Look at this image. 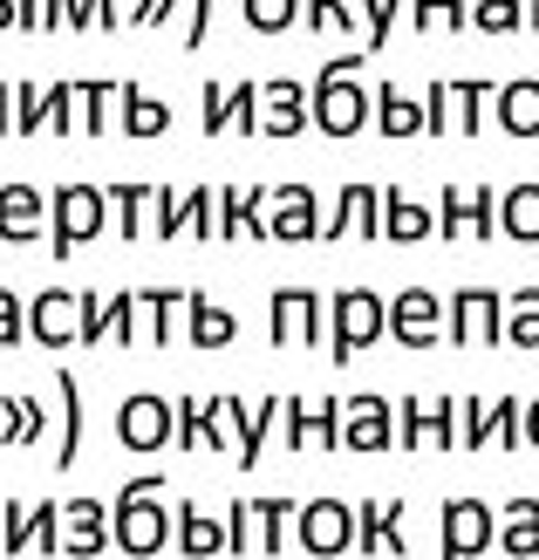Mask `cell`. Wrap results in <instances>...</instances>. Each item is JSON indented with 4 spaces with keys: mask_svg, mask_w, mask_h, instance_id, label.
Masks as SVG:
<instances>
[{
    "mask_svg": "<svg viewBox=\"0 0 539 560\" xmlns=\"http://www.w3.org/2000/svg\"><path fill=\"white\" fill-rule=\"evenodd\" d=\"M198 109H206V137L233 130V90H225V82H206V90H198Z\"/></svg>",
    "mask_w": 539,
    "mask_h": 560,
    "instance_id": "7dc6e473",
    "label": "cell"
},
{
    "mask_svg": "<svg viewBox=\"0 0 539 560\" xmlns=\"http://www.w3.org/2000/svg\"><path fill=\"white\" fill-rule=\"evenodd\" d=\"M178 14V0H130V21H144V27H164Z\"/></svg>",
    "mask_w": 539,
    "mask_h": 560,
    "instance_id": "db71d44e",
    "label": "cell"
},
{
    "mask_svg": "<svg viewBox=\"0 0 539 560\" xmlns=\"http://www.w3.org/2000/svg\"><path fill=\"white\" fill-rule=\"evenodd\" d=\"M14 27H48V8L42 0H14Z\"/></svg>",
    "mask_w": 539,
    "mask_h": 560,
    "instance_id": "680465c9",
    "label": "cell"
},
{
    "mask_svg": "<svg viewBox=\"0 0 539 560\" xmlns=\"http://www.w3.org/2000/svg\"><path fill=\"white\" fill-rule=\"evenodd\" d=\"M499 90L492 82H450V117H458V137H478L485 130V103H492Z\"/></svg>",
    "mask_w": 539,
    "mask_h": 560,
    "instance_id": "74e56055",
    "label": "cell"
},
{
    "mask_svg": "<svg viewBox=\"0 0 539 560\" xmlns=\"http://www.w3.org/2000/svg\"><path fill=\"white\" fill-rule=\"evenodd\" d=\"M27 335H35V328H27V301L8 288V280H0V349H14V342H27Z\"/></svg>",
    "mask_w": 539,
    "mask_h": 560,
    "instance_id": "bcb514c9",
    "label": "cell"
},
{
    "mask_svg": "<svg viewBox=\"0 0 539 560\" xmlns=\"http://www.w3.org/2000/svg\"><path fill=\"white\" fill-rule=\"evenodd\" d=\"M342 8L349 0H307V27H342Z\"/></svg>",
    "mask_w": 539,
    "mask_h": 560,
    "instance_id": "11a10c76",
    "label": "cell"
},
{
    "mask_svg": "<svg viewBox=\"0 0 539 560\" xmlns=\"http://www.w3.org/2000/svg\"><path fill=\"white\" fill-rule=\"evenodd\" d=\"M151 206H157V185H144V178H117V185H109V219H117V240L151 233Z\"/></svg>",
    "mask_w": 539,
    "mask_h": 560,
    "instance_id": "f546056e",
    "label": "cell"
},
{
    "mask_svg": "<svg viewBox=\"0 0 539 560\" xmlns=\"http://www.w3.org/2000/svg\"><path fill=\"white\" fill-rule=\"evenodd\" d=\"M219 410H225V424H233V458L253 471V465H260V452H267V431L288 417V397H280V389H267L260 404H246L239 389H219Z\"/></svg>",
    "mask_w": 539,
    "mask_h": 560,
    "instance_id": "ba28073f",
    "label": "cell"
},
{
    "mask_svg": "<svg viewBox=\"0 0 539 560\" xmlns=\"http://www.w3.org/2000/svg\"><path fill=\"white\" fill-rule=\"evenodd\" d=\"M233 335H239V315L233 307H219L206 288H191V315H185V342L191 349H233Z\"/></svg>",
    "mask_w": 539,
    "mask_h": 560,
    "instance_id": "4316f807",
    "label": "cell"
},
{
    "mask_svg": "<svg viewBox=\"0 0 539 560\" xmlns=\"http://www.w3.org/2000/svg\"><path fill=\"white\" fill-rule=\"evenodd\" d=\"M178 553H191V560L233 553V526H225V513H206L198 499H178Z\"/></svg>",
    "mask_w": 539,
    "mask_h": 560,
    "instance_id": "d4e9b609",
    "label": "cell"
},
{
    "mask_svg": "<svg viewBox=\"0 0 539 560\" xmlns=\"http://www.w3.org/2000/svg\"><path fill=\"white\" fill-rule=\"evenodd\" d=\"M82 90V130H109V124H124L117 109H124V82H75Z\"/></svg>",
    "mask_w": 539,
    "mask_h": 560,
    "instance_id": "8d00e7d4",
    "label": "cell"
},
{
    "mask_svg": "<svg viewBox=\"0 0 539 560\" xmlns=\"http://www.w3.org/2000/svg\"><path fill=\"white\" fill-rule=\"evenodd\" d=\"M246 8V27H260V35H280V27L307 21V0H239Z\"/></svg>",
    "mask_w": 539,
    "mask_h": 560,
    "instance_id": "ab89813d",
    "label": "cell"
},
{
    "mask_svg": "<svg viewBox=\"0 0 539 560\" xmlns=\"http://www.w3.org/2000/svg\"><path fill=\"white\" fill-rule=\"evenodd\" d=\"M82 342H109V294L82 288Z\"/></svg>",
    "mask_w": 539,
    "mask_h": 560,
    "instance_id": "681fc988",
    "label": "cell"
},
{
    "mask_svg": "<svg viewBox=\"0 0 539 560\" xmlns=\"http://www.w3.org/2000/svg\"><path fill=\"white\" fill-rule=\"evenodd\" d=\"M437 540H444V560H471V553H485L499 540V513L485 506V499H444Z\"/></svg>",
    "mask_w": 539,
    "mask_h": 560,
    "instance_id": "7c38bea8",
    "label": "cell"
},
{
    "mask_svg": "<svg viewBox=\"0 0 539 560\" xmlns=\"http://www.w3.org/2000/svg\"><path fill=\"white\" fill-rule=\"evenodd\" d=\"M8 27H14V0H0V35H8Z\"/></svg>",
    "mask_w": 539,
    "mask_h": 560,
    "instance_id": "e7e4bbea",
    "label": "cell"
},
{
    "mask_svg": "<svg viewBox=\"0 0 539 560\" xmlns=\"http://www.w3.org/2000/svg\"><path fill=\"white\" fill-rule=\"evenodd\" d=\"M423 109H431V137L458 130V117H450V82H444V75L431 82V90H423Z\"/></svg>",
    "mask_w": 539,
    "mask_h": 560,
    "instance_id": "f907efd6",
    "label": "cell"
},
{
    "mask_svg": "<svg viewBox=\"0 0 539 560\" xmlns=\"http://www.w3.org/2000/svg\"><path fill=\"white\" fill-rule=\"evenodd\" d=\"M273 240L280 246H301V240H321L328 233V219H321V199H315V185H301V178H288L273 191Z\"/></svg>",
    "mask_w": 539,
    "mask_h": 560,
    "instance_id": "e0dca14e",
    "label": "cell"
},
{
    "mask_svg": "<svg viewBox=\"0 0 539 560\" xmlns=\"http://www.w3.org/2000/svg\"><path fill=\"white\" fill-rule=\"evenodd\" d=\"M505 342L513 349H539V280L505 294Z\"/></svg>",
    "mask_w": 539,
    "mask_h": 560,
    "instance_id": "e575fe53",
    "label": "cell"
},
{
    "mask_svg": "<svg viewBox=\"0 0 539 560\" xmlns=\"http://www.w3.org/2000/svg\"><path fill=\"white\" fill-rule=\"evenodd\" d=\"M48 8V27H82V0H42Z\"/></svg>",
    "mask_w": 539,
    "mask_h": 560,
    "instance_id": "9f6ffc18",
    "label": "cell"
},
{
    "mask_svg": "<svg viewBox=\"0 0 539 560\" xmlns=\"http://www.w3.org/2000/svg\"><path fill=\"white\" fill-rule=\"evenodd\" d=\"M321 240H383V191L376 185H342L335 191V212H328V233Z\"/></svg>",
    "mask_w": 539,
    "mask_h": 560,
    "instance_id": "44dd1931",
    "label": "cell"
},
{
    "mask_svg": "<svg viewBox=\"0 0 539 560\" xmlns=\"http://www.w3.org/2000/svg\"><path fill=\"white\" fill-rule=\"evenodd\" d=\"M444 328H450V301H437L431 288H403L389 301V335L403 349H431Z\"/></svg>",
    "mask_w": 539,
    "mask_h": 560,
    "instance_id": "4fadbf2b",
    "label": "cell"
},
{
    "mask_svg": "<svg viewBox=\"0 0 539 560\" xmlns=\"http://www.w3.org/2000/svg\"><path fill=\"white\" fill-rule=\"evenodd\" d=\"M526 444H532V452H539V397L526 404Z\"/></svg>",
    "mask_w": 539,
    "mask_h": 560,
    "instance_id": "be15d7a7",
    "label": "cell"
},
{
    "mask_svg": "<svg viewBox=\"0 0 539 560\" xmlns=\"http://www.w3.org/2000/svg\"><path fill=\"white\" fill-rule=\"evenodd\" d=\"M307 124H315V82H294V75L260 82V130L267 137H301Z\"/></svg>",
    "mask_w": 539,
    "mask_h": 560,
    "instance_id": "5bb4252c",
    "label": "cell"
},
{
    "mask_svg": "<svg viewBox=\"0 0 539 560\" xmlns=\"http://www.w3.org/2000/svg\"><path fill=\"white\" fill-rule=\"evenodd\" d=\"M27 328H35V342H48L55 355H62L69 342H82V294L42 288L35 301H27Z\"/></svg>",
    "mask_w": 539,
    "mask_h": 560,
    "instance_id": "d6986e66",
    "label": "cell"
},
{
    "mask_svg": "<svg viewBox=\"0 0 539 560\" xmlns=\"http://www.w3.org/2000/svg\"><path fill=\"white\" fill-rule=\"evenodd\" d=\"M225 526H233V553H260V499H225Z\"/></svg>",
    "mask_w": 539,
    "mask_h": 560,
    "instance_id": "b9f144b4",
    "label": "cell"
},
{
    "mask_svg": "<svg viewBox=\"0 0 539 560\" xmlns=\"http://www.w3.org/2000/svg\"><path fill=\"white\" fill-rule=\"evenodd\" d=\"M48 219H55L48 191H35L27 178L0 185V240H8V246H27L35 233H48Z\"/></svg>",
    "mask_w": 539,
    "mask_h": 560,
    "instance_id": "603a6c76",
    "label": "cell"
},
{
    "mask_svg": "<svg viewBox=\"0 0 539 560\" xmlns=\"http://www.w3.org/2000/svg\"><path fill=\"white\" fill-rule=\"evenodd\" d=\"M444 444H458V397L396 404V452H444Z\"/></svg>",
    "mask_w": 539,
    "mask_h": 560,
    "instance_id": "8992f818",
    "label": "cell"
},
{
    "mask_svg": "<svg viewBox=\"0 0 539 560\" xmlns=\"http://www.w3.org/2000/svg\"><path fill=\"white\" fill-rule=\"evenodd\" d=\"M233 130H260V82H233Z\"/></svg>",
    "mask_w": 539,
    "mask_h": 560,
    "instance_id": "816d5d0a",
    "label": "cell"
},
{
    "mask_svg": "<svg viewBox=\"0 0 539 560\" xmlns=\"http://www.w3.org/2000/svg\"><path fill=\"white\" fill-rule=\"evenodd\" d=\"M178 444L206 452V397H178Z\"/></svg>",
    "mask_w": 539,
    "mask_h": 560,
    "instance_id": "c3c4849f",
    "label": "cell"
},
{
    "mask_svg": "<svg viewBox=\"0 0 539 560\" xmlns=\"http://www.w3.org/2000/svg\"><path fill=\"white\" fill-rule=\"evenodd\" d=\"M42 424H48L42 397H27V389H8V397H0V444H35Z\"/></svg>",
    "mask_w": 539,
    "mask_h": 560,
    "instance_id": "d6a6232c",
    "label": "cell"
},
{
    "mask_svg": "<svg viewBox=\"0 0 539 560\" xmlns=\"http://www.w3.org/2000/svg\"><path fill=\"white\" fill-rule=\"evenodd\" d=\"M82 27H117V0H82Z\"/></svg>",
    "mask_w": 539,
    "mask_h": 560,
    "instance_id": "6f0895ef",
    "label": "cell"
},
{
    "mask_svg": "<svg viewBox=\"0 0 539 560\" xmlns=\"http://www.w3.org/2000/svg\"><path fill=\"white\" fill-rule=\"evenodd\" d=\"M499 130L505 137H539V75L499 82Z\"/></svg>",
    "mask_w": 539,
    "mask_h": 560,
    "instance_id": "f1b7e54d",
    "label": "cell"
},
{
    "mask_svg": "<svg viewBox=\"0 0 539 560\" xmlns=\"http://www.w3.org/2000/svg\"><path fill=\"white\" fill-rule=\"evenodd\" d=\"M499 553L539 560V499H505V513H499Z\"/></svg>",
    "mask_w": 539,
    "mask_h": 560,
    "instance_id": "1f68e13d",
    "label": "cell"
},
{
    "mask_svg": "<svg viewBox=\"0 0 539 560\" xmlns=\"http://www.w3.org/2000/svg\"><path fill=\"white\" fill-rule=\"evenodd\" d=\"M431 233H437V212L423 206V199H410L403 185H389V191H383V240L417 246V240H431Z\"/></svg>",
    "mask_w": 539,
    "mask_h": 560,
    "instance_id": "484cf974",
    "label": "cell"
},
{
    "mask_svg": "<svg viewBox=\"0 0 539 560\" xmlns=\"http://www.w3.org/2000/svg\"><path fill=\"white\" fill-rule=\"evenodd\" d=\"M410 21L417 27H437L444 21V0H410Z\"/></svg>",
    "mask_w": 539,
    "mask_h": 560,
    "instance_id": "91938a15",
    "label": "cell"
},
{
    "mask_svg": "<svg viewBox=\"0 0 539 560\" xmlns=\"http://www.w3.org/2000/svg\"><path fill=\"white\" fill-rule=\"evenodd\" d=\"M48 206H55V219H48V254H55V260H69L75 246H90V240L109 226V185L69 178V185L48 191Z\"/></svg>",
    "mask_w": 539,
    "mask_h": 560,
    "instance_id": "7a4b0ae2",
    "label": "cell"
},
{
    "mask_svg": "<svg viewBox=\"0 0 539 560\" xmlns=\"http://www.w3.org/2000/svg\"><path fill=\"white\" fill-rule=\"evenodd\" d=\"M267 328H273V349H280V342L315 349V342H328V301H321L315 288H273Z\"/></svg>",
    "mask_w": 539,
    "mask_h": 560,
    "instance_id": "9c48e42d",
    "label": "cell"
},
{
    "mask_svg": "<svg viewBox=\"0 0 539 560\" xmlns=\"http://www.w3.org/2000/svg\"><path fill=\"white\" fill-rule=\"evenodd\" d=\"M117 444L124 452H164V444H178V397L130 389L117 404Z\"/></svg>",
    "mask_w": 539,
    "mask_h": 560,
    "instance_id": "277c9868",
    "label": "cell"
},
{
    "mask_svg": "<svg viewBox=\"0 0 539 560\" xmlns=\"http://www.w3.org/2000/svg\"><path fill=\"white\" fill-rule=\"evenodd\" d=\"M8 130H14V90L0 82V137H8Z\"/></svg>",
    "mask_w": 539,
    "mask_h": 560,
    "instance_id": "6125c7cd",
    "label": "cell"
},
{
    "mask_svg": "<svg viewBox=\"0 0 539 560\" xmlns=\"http://www.w3.org/2000/svg\"><path fill=\"white\" fill-rule=\"evenodd\" d=\"M471 27L513 35V27H526V0H471Z\"/></svg>",
    "mask_w": 539,
    "mask_h": 560,
    "instance_id": "7bdbcfd3",
    "label": "cell"
},
{
    "mask_svg": "<svg viewBox=\"0 0 539 560\" xmlns=\"http://www.w3.org/2000/svg\"><path fill=\"white\" fill-rule=\"evenodd\" d=\"M499 199H505V191H492V185H444V199H437L444 240H458V233L492 240L499 233Z\"/></svg>",
    "mask_w": 539,
    "mask_h": 560,
    "instance_id": "30bf717a",
    "label": "cell"
},
{
    "mask_svg": "<svg viewBox=\"0 0 539 560\" xmlns=\"http://www.w3.org/2000/svg\"><path fill=\"white\" fill-rule=\"evenodd\" d=\"M342 444H349V452H389V444H396L389 397H376V389H355V397L342 404Z\"/></svg>",
    "mask_w": 539,
    "mask_h": 560,
    "instance_id": "ffe728a7",
    "label": "cell"
},
{
    "mask_svg": "<svg viewBox=\"0 0 539 560\" xmlns=\"http://www.w3.org/2000/svg\"><path fill=\"white\" fill-rule=\"evenodd\" d=\"M137 307H144V335L157 349H172V335H185V315H191V288H137Z\"/></svg>",
    "mask_w": 539,
    "mask_h": 560,
    "instance_id": "cb8c5ba5",
    "label": "cell"
},
{
    "mask_svg": "<svg viewBox=\"0 0 539 560\" xmlns=\"http://www.w3.org/2000/svg\"><path fill=\"white\" fill-rule=\"evenodd\" d=\"M294 520H301V499H260V553H280Z\"/></svg>",
    "mask_w": 539,
    "mask_h": 560,
    "instance_id": "60d3db41",
    "label": "cell"
},
{
    "mask_svg": "<svg viewBox=\"0 0 539 560\" xmlns=\"http://www.w3.org/2000/svg\"><path fill=\"white\" fill-rule=\"evenodd\" d=\"M55 389H62V465H75V452H82V383L69 370H55Z\"/></svg>",
    "mask_w": 539,
    "mask_h": 560,
    "instance_id": "f35d334b",
    "label": "cell"
},
{
    "mask_svg": "<svg viewBox=\"0 0 539 560\" xmlns=\"http://www.w3.org/2000/svg\"><path fill=\"white\" fill-rule=\"evenodd\" d=\"M328 349H335V362H349V355H362L368 342H376V335H389V301L376 294V288H342L328 301Z\"/></svg>",
    "mask_w": 539,
    "mask_h": 560,
    "instance_id": "3957f363",
    "label": "cell"
},
{
    "mask_svg": "<svg viewBox=\"0 0 539 560\" xmlns=\"http://www.w3.org/2000/svg\"><path fill=\"white\" fill-rule=\"evenodd\" d=\"M458 444L465 452H485V397L478 389H458Z\"/></svg>",
    "mask_w": 539,
    "mask_h": 560,
    "instance_id": "f6af8a7d",
    "label": "cell"
},
{
    "mask_svg": "<svg viewBox=\"0 0 539 560\" xmlns=\"http://www.w3.org/2000/svg\"><path fill=\"white\" fill-rule=\"evenodd\" d=\"M526 27H539V0H526Z\"/></svg>",
    "mask_w": 539,
    "mask_h": 560,
    "instance_id": "03108f58",
    "label": "cell"
},
{
    "mask_svg": "<svg viewBox=\"0 0 539 560\" xmlns=\"http://www.w3.org/2000/svg\"><path fill=\"white\" fill-rule=\"evenodd\" d=\"M124 130L130 137H164L172 130V103H157L144 82H124Z\"/></svg>",
    "mask_w": 539,
    "mask_h": 560,
    "instance_id": "836d02e7",
    "label": "cell"
},
{
    "mask_svg": "<svg viewBox=\"0 0 539 560\" xmlns=\"http://www.w3.org/2000/svg\"><path fill=\"white\" fill-rule=\"evenodd\" d=\"M499 335H505L499 288H458L450 294V342H499Z\"/></svg>",
    "mask_w": 539,
    "mask_h": 560,
    "instance_id": "7402d4cb",
    "label": "cell"
},
{
    "mask_svg": "<svg viewBox=\"0 0 539 560\" xmlns=\"http://www.w3.org/2000/svg\"><path fill=\"white\" fill-rule=\"evenodd\" d=\"M362 62H368V55L321 62V75H315V130H321V137H355L362 124H376V96L355 82Z\"/></svg>",
    "mask_w": 539,
    "mask_h": 560,
    "instance_id": "6da1fadb",
    "label": "cell"
},
{
    "mask_svg": "<svg viewBox=\"0 0 539 560\" xmlns=\"http://www.w3.org/2000/svg\"><path fill=\"white\" fill-rule=\"evenodd\" d=\"M117 513L103 506V499H62V560H96L109 553V540H117V526H109Z\"/></svg>",
    "mask_w": 539,
    "mask_h": 560,
    "instance_id": "9a60e30c",
    "label": "cell"
},
{
    "mask_svg": "<svg viewBox=\"0 0 539 560\" xmlns=\"http://www.w3.org/2000/svg\"><path fill=\"white\" fill-rule=\"evenodd\" d=\"M294 540L301 553H315V560H335V553H355V499H301V520H294Z\"/></svg>",
    "mask_w": 539,
    "mask_h": 560,
    "instance_id": "5b68a950",
    "label": "cell"
},
{
    "mask_svg": "<svg viewBox=\"0 0 539 560\" xmlns=\"http://www.w3.org/2000/svg\"><path fill=\"white\" fill-rule=\"evenodd\" d=\"M35 130H48V90L14 82V137H35Z\"/></svg>",
    "mask_w": 539,
    "mask_h": 560,
    "instance_id": "ee69618b",
    "label": "cell"
},
{
    "mask_svg": "<svg viewBox=\"0 0 539 560\" xmlns=\"http://www.w3.org/2000/svg\"><path fill=\"white\" fill-rule=\"evenodd\" d=\"M485 444H499V452L526 444V404L505 397V389H499V404H485Z\"/></svg>",
    "mask_w": 539,
    "mask_h": 560,
    "instance_id": "d590c367",
    "label": "cell"
},
{
    "mask_svg": "<svg viewBox=\"0 0 539 560\" xmlns=\"http://www.w3.org/2000/svg\"><path fill=\"white\" fill-rule=\"evenodd\" d=\"M499 233L519 240V246H539V178L505 185V199H499Z\"/></svg>",
    "mask_w": 539,
    "mask_h": 560,
    "instance_id": "4dcf8cb0",
    "label": "cell"
},
{
    "mask_svg": "<svg viewBox=\"0 0 539 560\" xmlns=\"http://www.w3.org/2000/svg\"><path fill=\"white\" fill-rule=\"evenodd\" d=\"M403 506L410 499H396V492H383V499H355V553H410V540H403Z\"/></svg>",
    "mask_w": 539,
    "mask_h": 560,
    "instance_id": "2e32d148",
    "label": "cell"
},
{
    "mask_svg": "<svg viewBox=\"0 0 539 560\" xmlns=\"http://www.w3.org/2000/svg\"><path fill=\"white\" fill-rule=\"evenodd\" d=\"M376 130L383 137H423V130H431V109H423V96L383 82V90H376Z\"/></svg>",
    "mask_w": 539,
    "mask_h": 560,
    "instance_id": "83f0119b",
    "label": "cell"
},
{
    "mask_svg": "<svg viewBox=\"0 0 539 560\" xmlns=\"http://www.w3.org/2000/svg\"><path fill=\"white\" fill-rule=\"evenodd\" d=\"M206 35H212V0H191L185 8V48H198Z\"/></svg>",
    "mask_w": 539,
    "mask_h": 560,
    "instance_id": "f5cc1de1",
    "label": "cell"
},
{
    "mask_svg": "<svg viewBox=\"0 0 539 560\" xmlns=\"http://www.w3.org/2000/svg\"><path fill=\"white\" fill-rule=\"evenodd\" d=\"M117 547L124 553H157L164 540H172V526H178V506H164V499H130L117 492Z\"/></svg>",
    "mask_w": 539,
    "mask_h": 560,
    "instance_id": "8fae6325",
    "label": "cell"
},
{
    "mask_svg": "<svg viewBox=\"0 0 539 560\" xmlns=\"http://www.w3.org/2000/svg\"><path fill=\"white\" fill-rule=\"evenodd\" d=\"M280 431H288L294 452H315V444H342V404L328 397H288V417H280Z\"/></svg>",
    "mask_w": 539,
    "mask_h": 560,
    "instance_id": "ac0fdd59",
    "label": "cell"
},
{
    "mask_svg": "<svg viewBox=\"0 0 539 560\" xmlns=\"http://www.w3.org/2000/svg\"><path fill=\"white\" fill-rule=\"evenodd\" d=\"M0 553H62V499H8Z\"/></svg>",
    "mask_w": 539,
    "mask_h": 560,
    "instance_id": "52a82bcc",
    "label": "cell"
},
{
    "mask_svg": "<svg viewBox=\"0 0 539 560\" xmlns=\"http://www.w3.org/2000/svg\"><path fill=\"white\" fill-rule=\"evenodd\" d=\"M444 27H471V0H444Z\"/></svg>",
    "mask_w": 539,
    "mask_h": 560,
    "instance_id": "94428289",
    "label": "cell"
}]
</instances>
